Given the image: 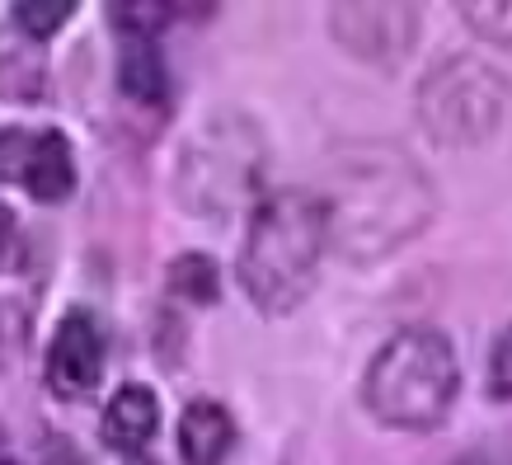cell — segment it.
I'll return each mask as SVG.
<instances>
[{
    "label": "cell",
    "mask_w": 512,
    "mask_h": 465,
    "mask_svg": "<svg viewBox=\"0 0 512 465\" xmlns=\"http://www.w3.org/2000/svg\"><path fill=\"white\" fill-rule=\"evenodd\" d=\"M456 5H461V19L484 43L512 47V0H456Z\"/></svg>",
    "instance_id": "9a60e30c"
},
{
    "label": "cell",
    "mask_w": 512,
    "mask_h": 465,
    "mask_svg": "<svg viewBox=\"0 0 512 465\" xmlns=\"http://www.w3.org/2000/svg\"><path fill=\"white\" fill-rule=\"evenodd\" d=\"M489 395L494 400H512V325L494 339L489 353Z\"/></svg>",
    "instance_id": "e0dca14e"
},
{
    "label": "cell",
    "mask_w": 512,
    "mask_h": 465,
    "mask_svg": "<svg viewBox=\"0 0 512 465\" xmlns=\"http://www.w3.org/2000/svg\"><path fill=\"white\" fill-rule=\"evenodd\" d=\"M264 174V137L240 113H217L184 151V198L193 212H231Z\"/></svg>",
    "instance_id": "5b68a950"
},
{
    "label": "cell",
    "mask_w": 512,
    "mask_h": 465,
    "mask_svg": "<svg viewBox=\"0 0 512 465\" xmlns=\"http://www.w3.org/2000/svg\"><path fill=\"white\" fill-rule=\"evenodd\" d=\"M109 15L123 43H156L170 29L174 0H109Z\"/></svg>",
    "instance_id": "7c38bea8"
},
{
    "label": "cell",
    "mask_w": 512,
    "mask_h": 465,
    "mask_svg": "<svg viewBox=\"0 0 512 465\" xmlns=\"http://www.w3.org/2000/svg\"><path fill=\"white\" fill-rule=\"evenodd\" d=\"M118 85H123L127 99L160 104L165 90H170V71H165L160 47L156 43H123V57H118Z\"/></svg>",
    "instance_id": "8fae6325"
},
{
    "label": "cell",
    "mask_w": 512,
    "mask_h": 465,
    "mask_svg": "<svg viewBox=\"0 0 512 465\" xmlns=\"http://www.w3.org/2000/svg\"><path fill=\"white\" fill-rule=\"evenodd\" d=\"M29 137L24 127H0V184H19L24 174V155H29Z\"/></svg>",
    "instance_id": "2e32d148"
},
{
    "label": "cell",
    "mask_w": 512,
    "mask_h": 465,
    "mask_svg": "<svg viewBox=\"0 0 512 465\" xmlns=\"http://www.w3.org/2000/svg\"><path fill=\"white\" fill-rule=\"evenodd\" d=\"M170 292H179L184 301H217L221 296V278H217V264L207 259V254H184V259H174L170 264Z\"/></svg>",
    "instance_id": "5bb4252c"
},
{
    "label": "cell",
    "mask_w": 512,
    "mask_h": 465,
    "mask_svg": "<svg viewBox=\"0 0 512 465\" xmlns=\"http://www.w3.org/2000/svg\"><path fill=\"white\" fill-rule=\"evenodd\" d=\"M104 353H109V339H104V325L90 310H66L57 320V334L47 343V386L62 400H85L94 395L99 376H104Z\"/></svg>",
    "instance_id": "52a82bcc"
},
{
    "label": "cell",
    "mask_w": 512,
    "mask_h": 465,
    "mask_svg": "<svg viewBox=\"0 0 512 465\" xmlns=\"http://www.w3.org/2000/svg\"><path fill=\"white\" fill-rule=\"evenodd\" d=\"M19 184L29 188V198L38 202L71 198V188H76V151H71V141L62 132H33Z\"/></svg>",
    "instance_id": "ba28073f"
},
{
    "label": "cell",
    "mask_w": 512,
    "mask_h": 465,
    "mask_svg": "<svg viewBox=\"0 0 512 465\" xmlns=\"http://www.w3.org/2000/svg\"><path fill=\"white\" fill-rule=\"evenodd\" d=\"M423 0H334L329 24L353 57L372 66H400L419 38Z\"/></svg>",
    "instance_id": "8992f818"
},
{
    "label": "cell",
    "mask_w": 512,
    "mask_h": 465,
    "mask_svg": "<svg viewBox=\"0 0 512 465\" xmlns=\"http://www.w3.org/2000/svg\"><path fill=\"white\" fill-rule=\"evenodd\" d=\"M461 390V367L442 329L414 325L376 348L372 367L362 376V404L386 428H437L451 414Z\"/></svg>",
    "instance_id": "3957f363"
},
{
    "label": "cell",
    "mask_w": 512,
    "mask_h": 465,
    "mask_svg": "<svg viewBox=\"0 0 512 465\" xmlns=\"http://www.w3.org/2000/svg\"><path fill=\"white\" fill-rule=\"evenodd\" d=\"M235 447V419L217 400H198L179 419V456L188 465H221Z\"/></svg>",
    "instance_id": "9c48e42d"
},
{
    "label": "cell",
    "mask_w": 512,
    "mask_h": 465,
    "mask_svg": "<svg viewBox=\"0 0 512 465\" xmlns=\"http://www.w3.org/2000/svg\"><path fill=\"white\" fill-rule=\"evenodd\" d=\"M512 85L489 62L451 57L433 66L419 85V123L442 146H475L489 141L508 113Z\"/></svg>",
    "instance_id": "277c9868"
},
{
    "label": "cell",
    "mask_w": 512,
    "mask_h": 465,
    "mask_svg": "<svg viewBox=\"0 0 512 465\" xmlns=\"http://www.w3.org/2000/svg\"><path fill=\"white\" fill-rule=\"evenodd\" d=\"M329 221V245L348 264H376L390 249L433 221V184L404 151L390 146H348L329 165V184L320 193Z\"/></svg>",
    "instance_id": "6da1fadb"
},
{
    "label": "cell",
    "mask_w": 512,
    "mask_h": 465,
    "mask_svg": "<svg viewBox=\"0 0 512 465\" xmlns=\"http://www.w3.org/2000/svg\"><path fill=\"white\" fill-rule=\"evenodd\" d=\"M329 249V221L320 193L282 188L264 198L249 217L245 254H240V282L249 301L264 315H287L315 287L320 259Z\"/></svg>",
    "instance_id": "7a4b0ae2"
},
{
    "label": "cell",
    "mask_w": 512,
    "mask_h": 465,
    "mask_svg": "<svg viewBox=\"0 0 512 465\" xmlns=\"http://www.w3.org/2000/svg\"><path fill=\"white\" fill-rule=\"evenodd\" d=\"M80 0H15L10 10H15V29L33 43H47V38H57V33L71 24Z\"/></svg>",
    "instance_id": "4fadbf2b"
},
{
    "label": "cell",
    "mask_w": 512,
    "mask_h": 465,
    "mask_svg": "<svg viewBox=\"0 0 512 465\" xmlns=\"http://www.w3.org/2000/svg\"><path fill=\"white\" fill-rule=\"evenodd\" d=\"M160 428V400L151 386H123L104 409V442L113 451H141Z\"/></svg>",
    "instance_id": "30bf717a"
},
{
    "label": "cell",
    "mask_w": 512,
    "mask_h": 465,
    "mask_svg": "<svg viewBox=\"0 0 512 465\" xmlns=\"http://www.w3.org/2000/svg\"><path fill=\"white\" fill-rule=\"evenodd\" d=\"M15 249H19V221H15V212L0 202V268L15 264Z\"/></svg>",
    "instance_id": "ac0fdd59"
}]
</instances>
